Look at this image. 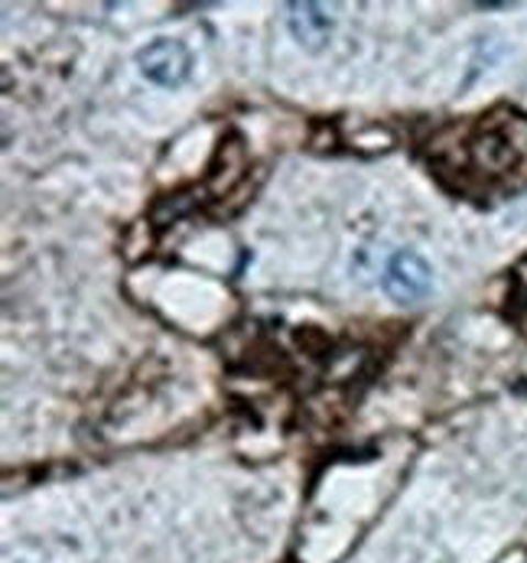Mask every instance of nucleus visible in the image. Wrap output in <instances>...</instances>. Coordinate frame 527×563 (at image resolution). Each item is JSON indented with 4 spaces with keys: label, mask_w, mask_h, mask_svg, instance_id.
I'll return each instance as SVG.
<instances>
[{
    "label": "nucleus",
    "mask_w": 527,
    "mask_h": 563,
    "mask_svg": "<svg viewBox=\"0 0 527 563\" xmlns=\"http://www.w3.org/2000/svg\"><path fill=\"white\" fill-rule=\"evenodd\" d=\"M381 290L387 294V300H394L397 307H414L420 300L430 297L433 290V264L414 251V247H400L387 257L384 274H381Z\"/></svg>",
    "instance_id": "nucleus-1"
},
{
    "label": "nucleus",
    "mask_w": 527,
    "mask_h": 563,
    "mask_svg": "<svg viewBox=\"0 0 527 563\" xmlns=\"http://www.w3.org/2000/svg\"><path fill=\"white\" fill-rule=\"evenodd\" d=\"M297 345H303L309 355H319L329 349V335L319 325H303V329H297Z\"/></svg>",
    "instance_id": "nucleus-4"
},
{
    "label": "nucleus",
    "mask_w": 527,
    "mask_h": 563,
    "mask_svg": "<svg viewBox=\"0 0 527 563\" xmlns=\"http://www.w3.org/2000/svg\"><path fill=\"white\" fill-rule=\"evenodd\" d=\"M287 26H290V36L300 43L306 53H319L329 46L332 40V30H336V20L326 13L322 3H287Z\"/></svg>",
    "instance_id": "nucleus-3"
},
{
    "label": "nucleus",
    "mask_w": 527,
    "mask_h": 563,
    "mask_svg": "<svg viewBox=\"0 0 527 563\" xmlns=\"http://www.w3.org/2000/svg\"><path fill=\"white\" fill-rule=\"evenodd\" d=\"M134 63H138V73L160 88H183L196 69L193 49L173 36H156L147 46H141Z\"/></svg>",
    "instance_id": "nucleus-2"
}]
</instances>
